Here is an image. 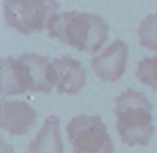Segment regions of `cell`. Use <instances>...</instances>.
Wrapping results in <instances>:
<instances>
[{"label": "cell", "instance_id": "obj_1", "mask_svg": "<svg viewBox=\"0 0 157 153\" xmlns=\"http://www.w3.org/2000/svg\"><path fill=\"white\" fill-rule=\"evenodd\" d=\"M55 85L52 62L35 53L1 61V95L42 92L49 94Z\"/></svg>", "mask_w": 157, "mask_h": 153}, {"label": "cell", "instance_id": "obj_2", "mask_svg": "<svg viewBox=\"0 0 157 153\" xmlns=\"http://www.w3.org/2000/svg\"><path fill=\"white\" fill-rule=\"evenodd\" d=\"M52 38H57L78 50L97 51L108 38L109 26L100 16L86 12L52 15L46 23Z\"/></svg>", "mask_w": 157, "mask_h": 153}, {"label": "cell", "instance_id": "obj_3", "mask_svg": "<svg viewBox=\"0 0 157 153\" xmlns=\"http://www.w3.org/2000/svg\"><path fill=\"white\" fill-rule=\"evenodd\" d=\"M153 105L141 93L128 89L116 98V126L121 140L128 146H146L155 132Z\"/></svg>", "mask_w": 157, "mask_h": 153}, {"label": "cell", "instance_id": "obj_4", "mask_svg": "<svg viewBox=\"0 0 157 153\" xmlns=\"http://www.w3.org/2000/svg\"><path fill=\"white\" fill-rule=\"evenodd\" d=\"M75 153H113L114 146L99 116L80 115L66 126Z\"/></svg>", "mask_w": 157, "mask_h": 153}, {"label": "cell", "instance_id": "obj_5", "mask_svg": "<svg viewBox=\"0 0 157 153\" xmlns=\"http://www.w3.org/2000/svg\"><path fill=\"white\" fill-rule=\"evenodd\" d=\"M60 6L54 0H7L4 3L6 24L23 34L41 31L46 18Z\"/></svg>", "mask_w": 157, "mask_h": 153}, {"label": "cell", "instance_id": "obj_6", "mask_svg": "<svg viewBox=\"0 0 157 153\" xmlns=\"http://www.w3.org/2000/svg\"><path fill=\"white\" fill-rule=\"evenodd\" d=\"M128 54V45L121 39H116L93 58L92 70L101 80L114 82L123 74Z\"/></svg>", "mask_w": 157, "mask_h": 153}, {"label": "cell", "instance_id": "obj_7", "mask_svg": "<svg viewBox=\"0 0 157 153\" xmlns=\"http://www.w3.org/2000/svg\"><path fill=\"white\" fill-rule=\"evenodd\" d=\"M52 66L60 94H76L86 84V71L80 62L65 56L54 59Z\"/></svg>", "mask_w": 157, "mask_h": 153}, {"label": "cell", "instance_id": "obj_8", "mask_svg": "<svg viewBox=\"0 0 157 153\" xmlns=\"http://www.w3.org/2000/svg\"><path fill=\"white\" fill-rule=\"evenodd\" d=\"M37 119L35 110L21 101H1L0 126L11 135L26 134Z\"/></svg>", "mask_w": 157, "mask_h": 153}, {"label": "cell", "instance_id": "obj_9", "mask_svg": "<svg viewBox=\"0 0 157 153\" xmlns=\"http://www.w3.org/2000/svg\"><path fill=\"white\" fill-rule=\"evenodd\" d=\"M29 153H63V145L60 131V119L56 116H50L41 129L29 142Z\"/></svg>", "mask_w": 157, "mask_h": 153}, {"label": "cell", "instance_id": "obj_10", "mask_svg": "<svg viewBox=\"0 0 157 153\" xmlns=\"http://www.w3.org/2000/svg\"><path fill=\"white\" fill-rule=\"evenodd\" d=\"M140 44L157 51V12L149 14L140 24Z\"/></svg>", "mask_w": 157, "mask_h": 153}, {"label": "cell", "instance_id": "obj_11", "mask_svg": "<svg viewBox=\"0 0 157 153\" xmlns=\"http://www.w3.org/2000/svg\"><path fill=\"white\" fill-rule=\"evenodd\" d=\"M136 76L141 83L157 90V56L143 59L138 63Z\"/></svg>", "mask_w": 157, "mask_h": 153}]
</instances>
